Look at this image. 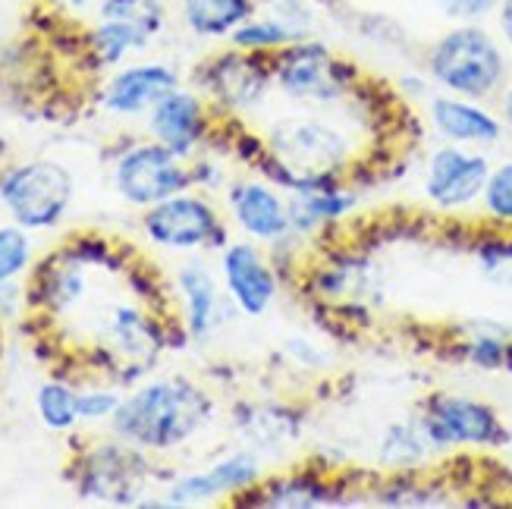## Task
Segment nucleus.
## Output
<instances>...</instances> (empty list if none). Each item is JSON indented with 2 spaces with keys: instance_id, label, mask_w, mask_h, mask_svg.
<instances>
[{
  "instance_id": "f257e3e1",
  "label": "nucleus",
  "mask_w": 512,
  "mask_h": 509,
  "mask_svg": "<svg viewBox=\"0 0 512 509\" xmlns=\"http://www.w3.org/2000/svg\"><path fill=\"white\" fill-rule=\"evenodd\" d=\"M264 145L267 154L255 170L283 192L343 186L362 161L343 126L324 117H286L267 129Z\"/></svg>"
},
{
  "instance_id": "f03ea898",
  "label": "nucleus",
  "mask_w": 512,
  "mask_h": 509,
  "mask_svg": "<svg viewBox=\"0 0 512 509\" xmlns=\"http://www.w3.org/2000/svg\"><path fill=\"white\" fill-rule=\"evenodd\" d=\"M217 412L214 396L189 378H158L123 396L110 428L145 453H170L202 434Z\"/></svg>"
},
{
  "instance_id": "7ed1b4c3",
  "label": "nucleus",
  "mask_w": 512,
  "mask_h": 509,
  "mask_svg": "<svg viewBox=\"0 0 512 509\" xmlns=\"http://www.w3.org/2000/svg\"><path fill=\"white\" fill-rule=\"evenodd\" d=\"M425 73L447 95L491 101L503 92L509 63L503 44L481 22H453L428 44Z\"/></svg>"
},
{
  "instance_id": "20e7f679",
  "label": "nucleus",
  "mask_w": 512,
  "mask_h": 509,
  "mask_svg": "<svg viewBox=\"0 0 512 509\" xmlns=\"http://www.w3.org/2000/svg\"><path fill=\"white\" fill-rule=\"evenodd\" d=\"M271 66L274 85L289 101L333 107L359 98L368 85V76L359 70V63L337 54L318 35L286 44L283 51L271 54Z\"/></svg>"
},
{
  "instance_id": "39448f33",
  "label": "nucleus",
  "mask_w": 512,
  "mask_h": 509,
  "mask_svg": "<svg viewBox=\"0 0 512 509\" xmlns=\"http://www.w3.org/2000/svg\"><path fill=\"white\" fill-rule=\"evenodd\" d=\"M431 444L440 453L450 450H503L512 444V431L503 415L469 393L434 390L415 409Z\"/></svg>"
},
{
  "instance_id": "423d86ee",
  "label": "nucleus",
  "mask_w": 512,
  "mask_h": 509,
  "mask_svg": "<svg viewBox=\"0 0 512 509\" xmlns=\"http://www.w3.org/2000/svg\"><path fill=\"white\" fill-rule=\"evenodd\" d=\"M73 173L57 161H22L0 170V202L13 224L26 230H51L73 205Z\"/></svg>"
},
{
  "instance_id": "0eeeda50",
  "label": "nucleus",
  "mask_w": 512,
  "mask_h": 509,
  "mask_svg": "<svg viewBox=\"0 0 512 509\" xmlns=\"http://www.w3.org/2000/svg\"><path fill=\"white\" fill-rule=\"evenodd\" d=\"M195 85L211 107L224 110L230 117H242L261 107L271 92L274 66L267 54H252L230 44V48L202 60V66L195 70Z\"/></svg>"
},
{
  "instance_id": "6e6552de",
  "label": "nucleus",
  "mask_w": 512,
  "mask_h": 509,
  "mask_svg": "<svg viewBox=\"0 0 512 509\" xmlns=\"http://www.w3.org/2000/svg\"><path fill=\"white\" fill-rule=\"evenodd\" d=\"M110 176H114V189L123 202L142 211L195 186L192 164H186V158L173 154L158 139L129 145L114 161Z\"/></svg>"
},
{
  "instance_id": "1a4fd4ad",
  "label": "nucleus",
  "mask_w": 512,
  "mask_h": 509,
  "mask_svg": "<svg viewBox=\"0 0 512 509\" xmlns=\"http://www.w3.org/2000/svg\"><path fill=\"white\" fill-rule=\"evenodd\" d=\"M145 236L161 249L195 252V249H224L230 236L220 211L198 192H180L164 202L145 208Z\"/></svg>"
},
{
  "instance_id": "9d476101",
  "label": "nucleus",
  "mask_w": 512,
  "mask_h": 509,
  "mask_svg": "<svg viewBox=\"0 0 512 509\" xmlns=\"http://www.w3.org/2000/svg\"><path fill=\"white\" fill-rule=\"evenodd\" d=\"M491 167H494L491 158L481 148L443 142L428 154L425 176H421V192H425L434 211L459 214L481 202Z\"/></svg>"
},
{
  "instance_id": "9b49d317",
  "label": "nucleus",
  "mask_w": 512,
  "mask_h": 509,
  "mask_svg": "<svg viewBox=\"0 0 512 509\" xmlns=\"http://www.w3.org/2000/svg\"><path fill=\"white\" fill-rule=\"evenodd\" d=\"M145 475H148L145 450L117 437L82 453L76 466V491L79 497L98 503H117V506L142 503L139 494L145 491Z\"/></svg>"
},
{
  "instance_id": "f8f14e48",
  "label": "nucleus",
  "mask_w": 512,
  "mask_h": 509,
  "mask_svg": "<svg viewBox=\"0 0 512 509\" xmlns=\"http://www.w3.org/2000/svg\"><path fill=\"white\" fill-rule=\"evenodd\" d=\"M220 277H224V293L239 315L261 318L277 302L280 271L255 239L227 242L220 252Z\"/></svg>"
},
{
  "instance_id": "ddd939ff",
  "label": "nucleus",
  "mask_w": 512,
  "mask_h": 509,
  "mask_svg": "<svg viewBox=\"0 0 512 509\" xmlns=\"http://www.w3.org/2000/svg\"><path fill=\"white\" fill-rule=\"evenodd\" d=\"M264 478L261 459L252 450H236L224 459H217L205 472H189L176 478L164 491L161 500H148L145 506H198V503H214L230 497V503L252 491Z\"/></svg>"
},
{
  "instance_id": "4468645a",
  "label": "nucleus",
  "mask_w": 512,
  "mask_h": 509,
  "mask_svg": "<svg viewBox=\"0 0 512 509\" xmlns=\"http://www.w3.org/2000/svg\"><path fill=\"white\" fill-rule=\"evenodd\" d=\"M148 129L161 145L189 161L214 136L211 104L202 92L180 85L148 110Z\"/></svg>"
},
{
  "instance_id": "2eb2a0df",
  "label": "nucleus",
  "mask_w": 512,
  "mask_h": 509,
  "mask_svg": "<svg viewBox=\"0 0 512 509\" xmlns=\"http://www.w3.org/2000/svg\"><path fill=\"white\" fill-rule=\"evenodd\" d=\"M349 484L321 469H293L283 475H264L252 491L239 494L233 506H271V509H315L349 503Z\"/></svg>"
},
{
  "instance_id": "dca6fc26",
  "label": "nucleus",
  "mask_w": 512,
  "mask_h": 509,
  "mask_svg": "<svg viewBox=\"0 0 512 509\" xmlns=\"http://www.w3.org/2000/svg\"><path fill=\"white\" fill-rule=\"evenodd\" d=\"M227 208L233 224L255 239L261 246H277V242L293 236L289 227V198L271 180H236L227 189Z\"/></svg>"
},
{
  "instance_id": "f3484780",
  "label": "nucleus",
  "mask_w": 512,
  "mask_h": 509,
  "mask_svg": "<svg viewBox=\"0 0 512 509\" xmlns=\"http://www.w3.org/2000/svg\"><path fill=\"white\" fill-rule=\"evenodd\" d=\"M173 88H180V73L170 63H132L104 82L101 107L114 117H139Z\"/></svg>"
},
{
  "instance_id": "a211bd4d",
  "label": "nucleus",
  "mask_w": 512,
  "mask_h": 509,
  "mask_svg": "<svg viewBox=\"0 0 512 509\" xmlns=\"http://www.w3.org/2000/svg\"><path fill=\"white\" fill-rule=\"evenodd\" d=\"M428 120L443 142L469 145V148H491L503 139V117L487 110L484 101L459 98V95H431Z\"/></svg>"
},
{
  "instance_id": "6ab92c4d",
  "label": "nucleus",
  "mask_w": 512,
  "mask_h": 509,
  "mask_svg": "<svg viewBox=\"0 0 512 509\" xmlns=\"http://www.w3.org/2000/svg\"><path fill=\"white\" fill-rule=\"evenodd\" d=\"M286 198H289V227H293V239H311V236L330 233L359 208V195L352 192L349 183L289 192Z\"/></svg>"
},
{
  "instance_id": "aec40b11",
  "label": "nucleus",
  "mask_w": 512,
  "mask_h": 509,
  "mask_svg": "<svg viewBox=\"0 0 512 509\" xmlns=\"http://www.w3.org/2000/svg\"><path fill=\"white\" fill-rule=\"evenodd\" d=\"M176 290H180L183 302V330L195 343H205L217 324L220 312H224V296L217 290V280L202 261H186L176 271Z\"/></svg>"
},
{
  "instance_id": "412c9836",
  "label": "nucleus",
  "mask_w": 512,
  "mask_h": 509,
  "mask_svg": "<svg viewBox=\"0 0 512 509\" xmlns=\"http://www.w3.org/2000/svg\"><path fill=\"white\" fill-rule=\"evenodd\" d=\"M450 356L478 371H512V330L494 321H469L456 327L447 343Z\"/></svg>"
},
{
  "instance_id": "4be33fe9",
  "label": "nucleus",
  "mask_w": 512,
  "mask_h": 509,
  "mask_svg": "<svg viewBox=\"0 0 512 509\" xmlns=\"http://www.w3.org/2000/svg\"><path fill=\"white\" fill-rule=\"evenodd\" d=\"M440 453L431 437L425 431V425L418 422V415L409 418H396L390 422L377 440V466L387 472H421L428 469L431 456Z\"/></svg>"
},
{
  "instance_id": "5701e85b",
  "label": "nucleus",
  "mask_w": 512,
  "mask_h": 509,
  "mask_svg": "<svg viewBox=\"0 0 512 509\" xmlns=\"http://www.w3.org/2000/svg\"><path fill=\"white\" fill-rule=\"evenodd\" d=\"M261 10V0H180V16L195 38H230L242 22Z\"/></svg>"
},
{
  "instance_id": "b1692460",
  "label": "nucleus",
  "mask_w": 512,
  "mask_h": 509,
  "mask_svg": "<svg viewBox=\"0 0 512 509\" xmlns=\"http://www.w3.org/2000/svg\"><path fill=\"white\" fill-rule=\"evenodd\" d=\"M148 44L151 41L139 29L117 19H95V26L85 32V51L92 57L95 70H114L129 54L145 51Z\"/></svg>"
},
{
  "instance_id": "393cba45",
  "label": "nucleus",
  "mask_w": 512,
  "mask_h": 509,
  "mask_svg": "<svg viewBox=\"0 0 512 509\" xmlns=\"http://www.w3.org/2000/svg\"><path fill=\"white\" fill-rule=\"evenodd\" d=\"M98 19L126 22L154 41L167 29V4L164 0H98Z\"/></svg>"
},
{
  "instance_id": "a878e982",
  "label": "nucleus",
  "mask_w": 512,
  "mask_h": 509,
  "mask_svg": "<svg viewBox=\"0 0 512 509\" xmlns=\"http://www.w3.org/2000/svg\"><path fill=\"white\" fill-rule=\"evenodd\" d=\"M35 412L44 428L51 431H70L79 418V390H73L66 381H44L35 393Z\"/></svg>"
},
{
  "instance_id": "bb28decb",
  "label": "nucleus",
  "mask_w": 512,
  "mask_h": 509,
  "mask_svg": "<svg viewBox=\"0 0 512 509\" xmlns=\"http://www.w3.org/2000/svg\"><path fill=\"white\" fill-rule=\"evenodd\" d=\"M233 48H242V51H252V54H277V51H283L286 44H293L296 38L289 35L280 22L271 16V13H264V10H258L252 19H246L242 26L227 38Z\"/></svg>"
},
{
  "instance_id": "cd10ccee",
  "label": "nucleus",
  "mask_w": 512,
  "mask_h": 509,
  "mask_svg": "<svg viewBox=\"0 0 512 509\" xmlns=\"http://www.w3.org/2000/svg\"><path fill=\"white\" fill-rule=\"evenodd\" d=\"M472 255L478 271L491 280H512V230L491 227L472 239Z\"/></svg>"
},
{
  "instance_id": "c85d7f7f",
  "label": "nucleus",
  "mask_w": 512,
  "mask_h": 509,
  "mask_svg": "<svg viewBox=\"0 0 512 509\" xmlns=\"http://www.w3.org/2000/svg\"><path fill=\"white\" fill-rule=\"evenodd\" d=\"M481 208L491 227L512 230V161H500L491 167L484 192H481Z\"/></svg>"
},
{
  "instance_id": "c756f323",
  "label": "nucleus",
  "mask_w": 512,
  "mask_h": 509,
  "mask_svg": "<svg viewBox=\"0 0 512 509\" xmlns=\"http://www.w3.org/2000/svg\"><path fill=\"white\" fill-rule=\"evenodd\" d=\"M32 264V239L19 224L0 227V286L22 277Z\"/></svg>"
},
{
  "instance_id": "7c9ffc66",
  "label": "nucleus",
  "mask_w": 512,
  "mask_h": 509,
  "mask_svg": "<svg viewBox=\"0 0 512 509\" xmlns=\"http://www.w3.org/2000/svg\"><path fill=\"white\" fill-rule=\"evenodd\" d=\"M261 10L271 13L296 41L318 35V16L308 0H261Z\"/></svg>"
},
{
  "instance_id": "2f4dec72",
  "label": "nucleus",
  "mask_w": 512,
  "mask_h": 509,
  "mask_svg": "<svg viewBox=\"0 0 512 509\" xmlns=\"http://www.w3.org/2000/svg\"><path fill=\"white\" fill-rule=\"evenodd\" d=\"M123 403V393L114 387H92V390H79V418L82 422H110Z\"/></svg>"
},
{
  "instance_id": "473e14b6",
  "label": "nucleus",
  "mask_w": 512,
  "mask_h": 509,
  "mask_svg": "<svg viewBox=\"0 0 512 509\" xmlns=\"http://www.w3.org/2000/svg\"><path fill=\"white\" fill-rule=\"evenodd\" d=\"M431 4L450 22H481L497 10V0H431Z\"/></svg>"
},
{
  "instance_id": "72a5a7b5",
  "label": "nucleus",
  "mask_w": 512,
  "mask_h": 509,
  "mask_svg": "<svg viewBox=\"0 0 512 509\" xmlns=\"http://www.w3.org/2000/svg\"><path fill=\"white\" fill-rule=\"evenodd\" d=\"M283 349L289 352V359H293L296 365H302V368H318V365H324L321 349H318L315 343H311V340H302V337H289Z\"/></svg>"
},
{
  "instance_id": "f704fd0d",
  "label": "nucleus",
  "mask_w": 512,
  "mask_h": 509,
  "mask_svg": "<svg viewBox=\"0 0 512 509\" xmlns=\"http://www.w3.org/2000/svg\"><path fill=\"white\" fill-rule=\"evenodd\" d=\"M494 16H497V29H500L503 44L512 51V0H497Z\"/></svg>"
},
{
  "instance_id": "c9c22d12",
  "label": "nucleus",
  "mask_w": 512,
  "mask_h": 509,
  "mask_svg": "<svg viewBox=\"0 0 512 509\" xmlns=\"http://www.w3.org/2000/svg\"><path fill=\"white\" fill-rule=\"evenodd\" d=\"M500 117H503V126L512 132V82H506L500 92Z\"/></svg>"
},
{
  "instance_id": "e433bc0d",
  "label": "nucleus",
  "mask_w": 512,
  "mask_h": 509,
  "mask_svg": "<svg viewBox=\"0 0 512 509\" xmlns=\"http://www.w3.org/2000/svg\"><path fill=\"white\" fill-rule=\"evenodd\" d=\"M63 4L70 7V10H76V13H82V10L92 7V4H98V0H63Z\"/></svg>"
},
{
  "instance_id": "4c0bfd02",
  "label": "nucleus",
  "mask_w": 512,
  "mask_h": 509,
  "mask_svg": "<svg viewBox=\"0 0 512 509\" xmlns=\"http://www.w3.org/2000/svg\"><path fill=\"white\" fill-rule=\"evenodd\" d=\"M509 447H512V444H509Z\"/></svg>"
}]
</instances>
